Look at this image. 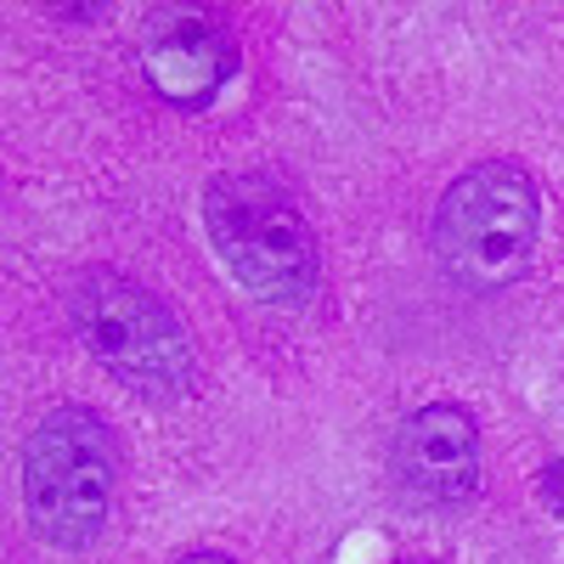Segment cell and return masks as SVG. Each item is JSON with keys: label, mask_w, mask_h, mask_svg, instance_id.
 Returning a JSON list of instances; mask_svg holds the SVG:
<instances>
[{"label": "cell", "mask_w": 564, "mask_h": 564, "mask_svg": "<svg viewBox=\"0 0 564 564\" xmlns=\"http://www.w3.org/2000/svg\"><path fill=\"white\" fill-rule=\"evenodd\" d=\"M536 243H542V193L520 164L508 159L475 164L441 193L435 254L463 289L497 294L508 282H520Z\"/></svg>", "instance_id": "3957f363"}, {"label": "cell", "mask_w": 564, "mask_h": 564, "mask_svg": "<svg viewBox=\"0 0 564 564\" xmlns=\"http://www.w3.org/2000/svg\"><path fill=\"white\" fill-rule=\"evenodd\" d=\"M175 564H238V558H226V553H186V558H175Z\"/></svg>", "instance_id": "ba28073f"}, {"label": "cell", "mask_w": 564, "mask_h": 564, "mask_svg": "<svg viewBox=\"0 0 564 564\" xmlns=\"http://www.w3.org/2000/svg\"><path fill=\"white\" fill-rule=\"evenodd\" d=\"M390 475L423 508H463L480 486V435L463 406H417L390 441Z\"/></svg>", "instance_id": "8992f818"}, {"label": "cell", "mask_w": 564, "mask_h": 564, "mask_svg": "<svg viewBox=\"0 0 564 564\" xmlns=\"http://www.w3.org/2000/svg\"><path fill=\"white\" fill-rule=\"evenodd\" d=\"M204 226L209 243L226 260V271L243 282L254 300L300 305L316 294V231L300 209V198L265 170H226L204 193Z\"/></svg>", "instance_id": "6da1fadb"}, {"label": "cell", "mask_w": 564, "mask_h": 564, "mask_svg": "<svg viewBox=\"0 0 564 564\" xmlns=\"http://www.w3.org/2000/svg\"><path fill=\"white\" fill-rule=\"evenodd\" d=\"M68 327L119 384L175 401L193 390V339L181 316L141 282L119 271H85L68 289Z\"/></svg>", "instance_id": "277c9868"}, {"label": "cell", "mask_w": 564, "mask_h": 564, "mask_svg": "<svg viewBox=\"0 0 564 564\" xmlns=\"http://www.w3.org/2000/svg\"><path fill=\"white\" fill-rule=\"evenodd\" d=\"M536 497H542V508L564 513V457L542 468V480H536Z\"/></svg>", "instance_id": "52a82bcc"}, {"label": "cell", "mask_w": 564, "mask_h": 564, "mask_svg": "<svg viewBox=\"0 0 564 564\" xmlns=\"http://www.w3.org/2000/svg\"><path fill=\"white\" fill-rule=\"evenodd\" d=\"M135 57L170 108H209L238 74V34L215 7L175 0V7H153L141 18Z\"/></svg>", "instance_id": "5b68a950"}, {"label": "cell", "mask_w": 564, "mask_h": 564, "mask_svg": "<svg viewBox=\"0 0 564 564\" xmlns=\"http://www.w3.org/2000/svg\"><path fill=\"white\" fill-rule=\"evenodd\" d=\"M119 452L97 412L57 406L23 441V513L45 547H97L113 513Z\"/></svg>", "instance_id": "7a4b0ae2"}]
</instances>
